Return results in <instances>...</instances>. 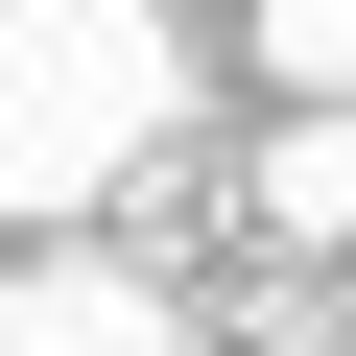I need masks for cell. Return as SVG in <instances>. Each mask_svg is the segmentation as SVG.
Listing matches in <instances>:
<instances>
[{
	"mask_svg": "<svg viewBox=\"0 0 356 356\" xmlns=\"http://www.w3.org/2000/svg\"><path fill=\"white\" fill-rule=\"evenodd\" d=\"M0 356H191V309H166V261H119V238H24L0 261Z\"/></svg>",
	"mask_w": 356,
	"mask_h": 356,
	"instance_id": "obj_2",
	"label": "cell"
},
{
	"mask_svg": "<svg viewBox=\"0 0 356 356\" xmlns=\"http://www.w3.org/2000/svg\"><path fill=\"white\" fill-rule=\"evenodd\" d=\"M261 95L285 119H356V0H261Z\"/></svg>",
	"mask_w": 356,
	"mask_h": 356,
	"instance_id": "obj_4",
	"label": "cell"
},
{
	"mask_svg": "<svg viewBox=\"0 0 356 356\" xmlns=\"http://www.w3.org/2000/svg\"><path fill=\"white\" fill-rule=\"evenodd\" d=\"M261 238H356V119H285L261 143Z\"/></svg>",
	"mask_w": 356,
	"mask_h": 356,
	"instance_id": "obj_3",
	"label": "cell"
},
{
	"mask_svg": "<svg viewBox=\"0 0 356 356\" xmlns=\"http://www.w3.org/2000/svg\"><path fill=\"white\" fill-rule=\"evenodd\" d=\"M166 119H191L166 0H0V238H72L95 191H143Z\"/></svg>",
	"mask_w": 356,
	"mask_h": 356,
	"instance_id": "obj_1",
	"label": "cell"
}]
</instances>
